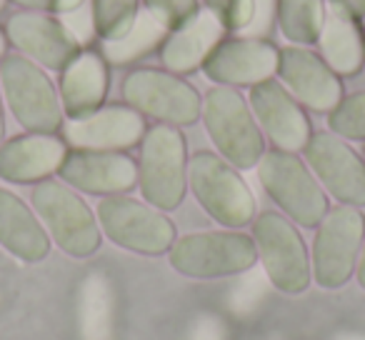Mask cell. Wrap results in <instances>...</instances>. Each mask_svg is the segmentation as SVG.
<instances>
[{
    "instance_id": "836d02e7",
    "label": "cell",
    "mask_w": 365,
    "mask_h": 340,
    "mask_svg": "<svg viewBox=\"0 0 365 340\" xmlns=\"http://www.w3.org/2000/svg\"><path fill=\"white\" fill-rule=\"evenodd\" d=\"M6 138V113H3V91H0V145Z\"/></svg>"
},
{
    "instance_id": "1f68e13d",
    "label": "cell",
    "mask_w": 365,
    "mask_h": 340,
    "mask_svg": "<svg viewBox=\"0 0 365 340\" xmlns=\"http://www.w3.org/2000/svg\"><path fill=\"white\" fill-rule=\"evenodd\" d=\"M355 280H358V285L365 290V240H363V248H360V255H358V265H355Z\"/></svg>"
},
{
    "instance_id": "603a6c76",
    "label": "cell",
    "mask_w": 365,
    "mask_h": 340,
    "mask_svg": "<svg viewBox=\"0 0 365 340\" xmlns=\"http://www.w3.org/2000/svg\"><path fill=\"white\" fill-rule=\"evenodd\" d=\"M0 245L23 263L46 260L53 245L36 210L6 188H0Z\"/></svg>"
},
{
    "instance_id": "8992f818",
    "label": "cell",
    "mask_w": 365,
    "mask_h": 340,
    "mask_svg": "<svg viewBox=\"0 0 365 340\" xmlns=\"http://www.w3.org/2000/svg\"><path fill=\"white\" fill-rule=\"evenodd\" d=\"M168 263L185 278L215 280L250 270L258 263V250L253 235L240 230H203L175 238Z\"/></svg>"
},
{
    "instance_id": "5bb4252c",
    "label": "cell",
    "mask_w": 365,
    "mask_h": 340,
    "mask_svg": "<svg viewBox=\"0 0 365 340\" xmlns=\"http://www.w3.org/2000/svg\"><path fill=\"white\" fill-rule=\"evenodd\" d=\"M58 178L78 193L101 198L128 195L138 188V163L125 153L68 148Z\"/></svg>"
},
{
    "instance_id": "7402d4cb",
    "label": "cell",
    "mask_w": 365,
    "mask_h": 340,
    "mask_svg": "<svg viewBox=\"0 0 365 340\" xmlns=\"http://www.w3.org/2000/svg\"><path fill=\"white\" fill-rule=\"evenodd\" d=\"M315 46L318 56L328 63V68L340 78H353L365 68V28L360 18L330 3L325 8L323 31Z\"/></svg>"
},
{
    "instance_id": "4316f807",
    "label": "cell",
    "mask_w": 365,
    "mask_h": 340,
    "mask_svg": "<svg viewBox=\"0 0 365 340\" xmlns=\"http://www.w3.org/2000/svg\"><path fill=\"white\" fill-rule=\"evenodd\" d=\"M328 128L343 140H365V91L345 96L328 113Z\"/></svg>"
},
{
    "instance_id": "d4e9b609",
    "label": "cell",
    "mask_w": 365,
    "mask_h": 340,
    "mask_svg": "<svg viewBox=\"0 0 365 340\" xmlns=\"http://www.w3.org/2000/svg\"><path fill=\"white\" fill-rule=\"evenodd\" d=\"M165 38H168L165 28L150 13L143 11L125 36H120L118 41H103V58L110 66H128V63L140 61L148 53L160 48L165 43Z\"/></svg>"
},
{
    "instance_id": "4fadbf2b",
    "label": "cell",
    "mask_w": 365,
    "mask_h": 340,
    "mask_svg": "<svg viewBox=\"0 0 365 340\" xmlns=\"http://www.w3.org/2000/svg\"><path fill=\"white\" fill-rule=\"evenodd\" d=\"M8 43L28 61L38 63L46 71L61 73L73 58L81 53L78 36L71 26L51 13L23 11L8 18L6 23Z\"/></svg>"
},
{
    "instance_id": "30bf717a",
    "label": "cell",
    "mask_w": 365,
    "mask_h": 340,
    "mask_svg": "<svg viewBox=\"0 0 365 340\" xmlns=\"http://www.w3.org/2000/svg\"><path fill=\"white\" fill-rule=\"evenodd\" d=\"M101 233L113 245L138 255H163L173 248L178 230L163 210L130 195L101 198L96 208Z\"/></svg>"
},
{
    "instance_id": "4dcf8cb0",
    "label": "cell",
    "mask_w": 365,
    "mask_h": 340,
    "mask_svg": "<svg viewBox=\"0 0 365 340\" xmlns=\"http://www.w3.org/2000/svg\"><path fill=\"white\" fill-rule=\"evenodd\" d=\"M330 3H338L340 8H345L348 13H353V16L360 18V21L365 18V0H330Z\"/></svg>"
},
{
    "instance_id": "484cf974",
    "label": "cell",
    "mask_w": 365,
    "mask_h": 340,
    "mask_svg": "<svg viewBox=\"0 0 365 340\" xmlns=\"http://www.w3.org/2000/svg\"><path fill=\"white\" fill-rule=\"evenodd\" d=\"M140 16V0H91V26L101 41H118Z\"/></svg>"
},
{
    "instance_id": "5b68a950",
    "label": "cell",
    "mask_w": 365,
    "mask_h": 340,
    "mask_svg": "<svg viewBox=\"0 0 365 340\" xmlns=\"http://www.w3.org/2000/svg\"><path fill=\"white\" fill-rule=\"evenodd\" d=\"M188 188L198 205L223 228L238 230L253 223V190L228 160L210 150H198L188 160Z\"/></svg>"
},
{
    "instance_id": "8fae6325",
    "label": "cell",
    "mask_w": 365,
    "mask_h": 340,
    "mask_svg": "<svg viewBox=\"0 0 365 340\" xmlns=\"http://www.w3.org/2000/svg\"><path fill=\"white\" fill-rule=\"evenodd\" d=\"M365 240V215L353 205H335L315 228L310 268L323 290H340L355 275L358 255Z\"/></svg>"
},
{
    "instance_id": "7a4b0ae2",
    "label": "cell",
    "mask_w": 365,
    "mask_h": 340,
    "mask_svg": "<svg viewBox=\"0 0 365 340\" xmlns=\"http://www.w3.org/2000/svg\"><path fill=\"white\" fill-rule=\"evenodd\" d=\"M200 118L223 160H228L238 170L258 165L265 153V138L248 101L235 88H210L203 96Z\"/></svg>"
},
{
    "instance_id": "277c9868",
    "label": "cell",
    "mask_w": 365,
    "mask_h": 340,
    "mask_svg": "<svg viewBox=\"0 0 365 340\" xmlns=\"http://www.w3.org/2000/svg\"><path fill=\"white\" fill-rule=\"evenodd\" d=\"M31 205L41 218L51 243L71 258H91L101 248V225L88 203L63 180H43L33 188Z\"/></svg>"
},
{
    "instance_id": "52a82bcc",
    "label": "cell",
    "mask_w": 365,
    "mask_h": 340,
    "mask_svg": "<svg viewBox=\"0 0 365 340\" xmlns=\"http://www.w3.org/2000/svg\"><path fill=\"white\" fill-rule=\"evenodd\" d=\"M0 91L13 118L28 133L58 135L66 123L61 96L46 68L28 61L26 56H6L0 61Z\"/></svg>"
},
{
    "instance_id": "e0dca14e",
    "label": "cell",
    "mask_w": 365,
    "mask_h": 340,
    "mask_svg": "<svg viewBox=\"0 0 365 340\" xmlns=\"http://www.w3.org/2000/svg\"><path fill=\"white\" fill-rule=\"evenodd\" d=\"M248 105L258 120L260 130L270 138L278 150L300 153L305 150L313 128L305 108L283 88V83L270 78L250 88Z\"/></svg>"
},
{
    "instance_id": "f1b7e54d",
    "label": "cell",
    "mask_w": 365,
    "mask_h": 340,
    "mask_svg": "<svg viewBox=\"0 0 365 340\" xmlns=\"http://www.w3.org/2000/svg\"><path fill=\"white\" fill-rule=\"evenodd\" d=\"M203 3L228 33L243 31L255 18V0H203Z\"/></svg>"
},
{
    "instance_id": "9a60e30c",
    "label": "cell",
    "mask_w": 365,
    "mask_h": 340,
    "mask_svg": "<svg viewBox=\"0 0 365 340\" xmlns=\"http://www.w3.org/2000/svg\"><path fill=\"white\" fill-rule=\"evenodd\" d=\"M275 78L300 105L315 113H330L345 98L343 78L335 76L318 53L303 46L280 48Z\"/></svg>"
},
{
    "instance_id": "6da1fadb",
    "label": "cell",
    "mask_w": 365,
    "mask_h": 340,
    "mask_svg": "<svg viewBox=\"0 0 365 340\" xmlns=\"http://www.w3.org/2000/svg\"><path fill=\"white\" fill-rule=\"evenodd\" d=\"M188 143L180 128L165 123L148 128L138 158V190L143 200L163 213L180 208L188 193Z\"/></svg>"
},
{
    "instance_id": "d590c367",
    "label": "cell",
    "mask_w": 365,
    "mask_h": 340,
    "mask_svg": "<svg viewBox=\"0 0 365 340\" xmlns=\"http://www.w3.org/2000/svg\"><path fill=\"white\" fill-rule=\"evenodd\" d=\"M363 28H365V18H363Z\"/></svg>"
},
{
    "instance_id": "cb8c5ba5",
    "label": "cell",
    "mask_w": 365,
    "mask_h": 340,
    "mask_svg": "<svg viewBox=\"0 0 365 340\" xmlns=\"http://www.w3.org/2000/svg\"><path fill=\"white\" fill-rule=\"evenodd\" d=\"M328 0H275V23L293 46H315L323 31Z\"/></svg>"
},
{
    "instance_id": "d6a6232c",
    "label": "cell",
    "mask_w": 365,
    "mask_h": 340,
    "mask_svg": "<svg viewBox=\"0 0 365 340\" xmlns=\"http://www.w3.org/2000/svg\"><path fill=\"white\" fill-rule=\"evenodd\" d=\"M8 46H11V43H8L6 28H0V61H3V58L8 56Z\"/></svg>"
},
{
    "instance_id": "3957f363",
    "label": "cell",
    "mask_w": 365,
    "mask_h": 340,
    "mask_svg": "<svg viewBox=\"0 0 365 340\" xmlns=\"http://www.w3.org/2000/svg\"><path fill=\"white\" fill-rule=\"evenodd\" d=\"M258 180L275 205L300 228H318L330 210L328 193L310 173L308 163L298 153L265 150L258 160Z\"/></svg>"
},
{
    "instance_id": "83f0119b",
    "label": "cell",
    "mask_w": 365,
    "mask_h": 340,
    "mask_svg": "<svg viewBox=\"0 0 365 340\" xmlns=\"http://www.w3.org/2000/svg\"><path fill=\"white\" fill-rule=\"evenodd\" d=\"M143 6L168 33L198 13V0H143Z\"/></svg>"
},
{
    "instance_id": "2e32d148",
    "label": "cell",
    "mask_w": 365,
    "mask_h": 340,
    "mask_svg": "<svg viewBox=\"0 0 365 340\" xmlns=\"http://www.w3.org/2000/svg\"><path fill=\"white\" fill-rule=\"evenodd\" d=\"M145 130V118L140 113L125 103H113L93 110L91 115L66 120L61 133L68 148L125 153L140 145Z\"/></svg>"
},
{
    "instance_id": "ffe728a7",
    "label": "cell",
    "mask_w": 365,
    "mask_h": 340,
    "mask_svg": "<svg viewBox=\"0 0 365 340\" xmlns=\"http://www.w3.org/2000/svg\"><path fill=\"white\" fill-rule=\"evenodd\" d=\"M225 26L208 8H198L193 18L168 33L165 43L160 46L163 68L175 76H190L200 71L210 53L225 41Z\"/></svg>"
},
{
    "instance_id": "d6986e66",
    "label": "cell",
    "mask_w": 365,
    "mask_h": 340,
    "mask_svg": "<svg viewBox=\"0 0 365 340\" xmlns=\"http://www.w3.org/2000/svg\"><path fill=\"white\" fill-rule=\"evenodd\" d=\"M68 143L51 133H26L0 145V178L13 185H38L61 170Z\"/></svg>"
},
{
    "instance_id": "f546056e",
    "label": "cell",
    "mask_w": 365,
    "mask_h": 340,
    "mask_svg": "<svg viewBox=\"0 0 365 340\" xmlns=\"http://www.w3.org/2000/svg\"><path fill=\"white\" fill-rule=\"evenodd\" d=\"M16 6L26 8V11H38V13H61V16H68V13L78 11V8L86 3V0H11Z\"/></svg>"
},
{
    "instance_id": "7c38bea8",
    "label": "cell",
    "mask_w": 365,
    "mask_h": 340,
    "mask_svg": "<svg viewBox=\"0 0 365 340\" xmlns=\"http://www.w3.org/2000/svg\"><path fill=\"white\" fill-rule=\"evenodd\" d=\"M310 173L340 205L365 208V160L335 133H313L303 150Z\"/></svg>"
},
{
    "instance_id": "ac0fdd59",
    "label": "cell",
    "mask_w": 365,
    "mask_h": 340,
    "mask_svg": "<svg viewBox=\"0 0 365 340\" xmlns=\"http://www.w3.org/2000/svg\"><path fill=\"white\" fill-rule=\"evenodd\" d=\"M280 48L263 38H225L205 61L203 73L215 86L253 88L275 78Z\"/></svg>"
},
{
    "instance_id": "44dd1931",
    "label": "cell",
    "mask_w": 365,
    "mask_h": 340,
    "mask_svg": "<svg viewBox=\"0 0 365 340\" xmlns=\"http://www.w3.org/2000/svg\"><path fill=\"white\" fill-rule=\"evenodd\" d=\"M108 88H110V73L103 53H78L61 71V81H58V96H61L66 120L91 115L93 110L106 105Z\"/></svg>"
},
{
    "instance_id": "e575fe53",
    "label": "cell",
    "mask_w": 365,
    "mask_h": 340,
    "mask_svg": "<svg viewBox=\"0 0 365 340\" xmlns=\"http://www.w3.org/2000/svg\"><path fill=\"white\" fill-rule=\"evenodd\" d=\"M8 3H11V0H0V13H3V8H6Z\"/></svg>"
},
{
    "instance_id": "9c48e42d",
    "label": "cell",
    "mask_w": 365,
    "mask_h": 340,
    "mask_svg": "<svg viewBox=\"0 0 365 340\" xmlns=\"http://www.w3.org/2000/svg\"><path fill=\"white\" fill-rule=\"evenodd\" d=\"M123 103L143 118H153L165 125L185 128L200 120L203 98L182 76L165 68H135L123 78Z\"/></svg>"
},
{
    "instance_id": "ba28073f",
    "label": "cell",
    "mask_w": 365,
    "mask_h": 340,
    "mask_svg": "<svg viewBox=\"0 0 365 340\" xmlns=\"http://www.w3.org/2000/svg\"><path fill=\"white\" fill-rule=\"evenodd\" d=\"M253 243L258 260L275 290L285 295H300L313 283L310 253L298 225L283 213L263 210L253 218Z\"/></svg>"
}]
</instances>
